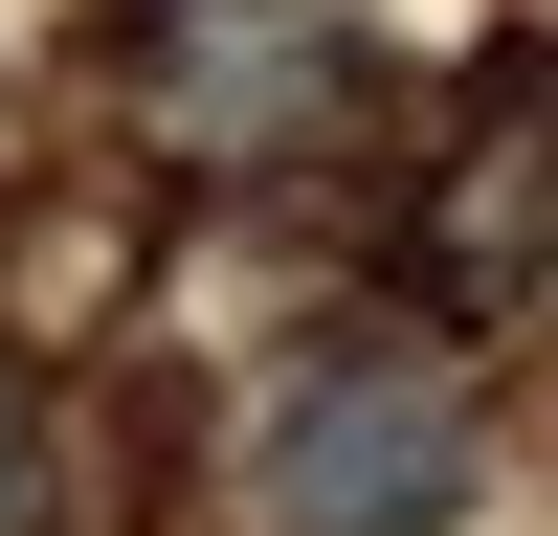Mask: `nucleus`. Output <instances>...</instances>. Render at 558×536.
Returning <instances> with one entry per match:
<instances>
[{"instance_id": "obj_1", "label": "nucleus", "mask_w": 558, "mask_h": 536, "mask_svg": "<svg viewBox=\"0 0 558 536\" xmlns=\"http://www.w3.org/2000/svg\"><path fill=\"white\" fill-rule=\"evenodd\" d=\"M246 491H268V536H447L470 514V380L425 336H313L268 380Z\"/></svg>"}, {"instance_id": "obj_2", "label": "nucleus", "mask_w": 558, "mask_h": 536, "mask_svg": "<svg viewBox=\"0 0 558 536\" xmlns=\"http://www.w3.org/2000/svg\"><path fill=\"white\" fill-rule=\"evenodd\" d=\"M157 112H179V157L291 179L313 134L357 112V23H336V0H179V23H157Z\"/></svg>"}, {"instance_id": "obj_3", "label": "nucleus", "mask_w": 558, "mask_h": 536, "mask_svg": "<svg viewBox=\"0 0 558 536\" xmlns=\"http://www.w3.org/2000/svg\"><path fill=\"white\" fill-rule=\"evenodd\" d=\"M0 536H68V425H45L23 357H0Z\"/></svg>"}]
</instances>
